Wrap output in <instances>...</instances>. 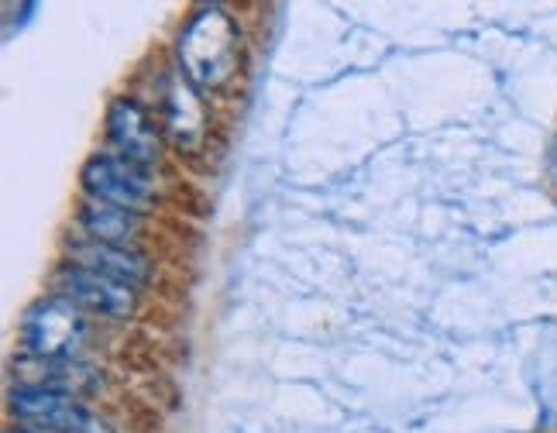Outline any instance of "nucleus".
<instances>
[{
  "instance_id": "1",
  "label": "nucleus",
  "mask_w": 557,
  "mask_h": 433,
  "mask_svg": "<svg viewBox=\"0 0 557 433\" xmlns=\"http://www.w3.org/2000/svg\"><path fill=\"white\" fill-rule=\"evenodd\" d=\"M180 73L200 94H218L238 76L242 66V32L224 8H203L189 17L176 41Z\"/></svg>"
},
{
  "instance_id": "2",
  "label": "nucleus",
  "mask_w": 557,
  "mask_h": 433,
  "mask_svg": "<svg viewBox=\"0 0 557 433\" xmlns=\"http://www.w3.org/2000/svg\"><path fill=\"white\" fill-rule=\"evenodd\" d=\"M87 337H90V323L66 296L38 299L35 307H28L25 320H21V344L35 358L73 361L79 358Z\"/></svg>"
},
{
  "instance_id": "3",
  "label": "nucleus",
  "mask_w": 557,
  "mask_h": 433,
  "mask_svg": "<svg viewBox=\"0 0 557 433\" xmlns=\"http://www.w3.org/2000/svg\"><path fill=\"white\" fill-rule=\"evenodd\" d=\"M83 189L90 200L111 203L132 213H145L156 207V172H148L135 162L121 159L117 151H97V156L83 165Z\"/></svg>"
},
{
  "instance_id": "4",
  "label": "nucleus",
  "mask_w": 557,
  "mask_h": 433,
  "mask_svg": "<svg viewBox=\"0 0 557 433\" xmlns=\"http://www.w3.org/2000/svg\"><path fill=\"white\" fill-rule=\"evenodd\" d=\"M162 135L186 159H197L210 138L203 94L180 70H169L162 79Z\"/></svg>"
},
{
  "instance_id": "5",
  "label": "nucleus",
  "mask_w": 557,
  "mask_h": 433,
  "mask_svg": "<svg viewBox=\"0 0 557 433\" xmlns=\"http://www.w3.org/2000/svg\"><path fill=\"white\" fill-rule=\"evenodd\" d=\"M8 409L14 420L38 426V430H49V433H100V426H103V423H97L90 409L83 406V399H76L70 393H52V388L17 385L8 396Z\"/></svg>"
},
{
  "instance_id": "6",
  "label": "nucleus",
  "mask_w": 557,
  "mask_h": 433,
  "mask_svg": "<svg viewBox=\"0 0 557 433\" xmlns=\"http://www.w3.org/2000/svg\"><path fill=\"white\" fill-rule=\"evenodd\" d=\"M59 289L66 299H73L83 313H97L107 320H127L138 310L135 286L117 283L111 275H100L94 269H83L76 262H66L59 269Z\"/></svg>"
},
{
  "instance_id": "7",
  "label": "nucleus",
  "mask_w": 557,
  "mask_h": 433,
  "mask_svg": "<svg viewBox=\"0 0 557 433\" xmlns=\"http://www.w3.org/2000/svg\"><path fill=\"white\" fill-rule=\"evenodd\" d=\"M159 135H162V127L135 97H117L111 103V111H107V138H111L114 151L121 159L135 162L148 172H156L162 159Z\"/></svg>"
},
{
  "instance_id": "8",
  "label": "nucleus",
  "mask_w": 557,
  "mask_h": 433,
  "mask_svg": "<svg viewBox=\"0 0 557 433\" xmlns=\"http://www.w3.org/2000/svg\"><path fill=\"white\" fill-rule=\"evenodd\" d=\"M70 251H73L70 262H76L83 269H94L100 275H111L117 283H127L135 289H145L156 275V265L148 262V255L135 251V248H114V245L94 242V237H83V242H76Z\"/></svg>"
},
{
  "instance_id": "9",
  "label": "nucleus",
  "mask_w": 557,
  "mask_h": 433,
  "mask_svg": "<svg viewBox=\"0 0 557 433\" xmlns=\"http://www.w3.org/2000/svg\"><path fill=\"white\" fill-rule=\"evenodd\" d=\"M21 372V385L28 388H52V393H70L76 399L90 396L100 385V372H94L90 364H83L79 358L73 361H55V358H35V355H21L14 361Z\"/></svg>"
},
{
  "instance_id": "10",
  "label": "nucleus",
  "mask_w": 557,
  "mask_h": 433,
  "mask_svg": "<svg viewBox=\"0 0 557 433\" xmlns=\"http://www.w3.org/2000/svg\"><path fill=\"white\" fill-rule=\"evenodd\" d=\"M79 227L87 231V237L100 245H114V248H135L141 251V237L148 231L145 224V213H132V210H121L111 203H97L87 200L79 207Z\"/></svg>"
},
{
  "instance_id": "11",
  "label": "nucleus",
  "mask_w": 557,
  "mask_h": 433,
  "mask_svg": "<svg viewBox=\"0 0 557 433\" xmlns=\"http://www.w3.org/2000/svg\"><path fill=\"white\" fill-rule=\"evenodd\" d=\"M8 433H49V430H38V426H11Z\"/></svg>"
}]
</instances>
